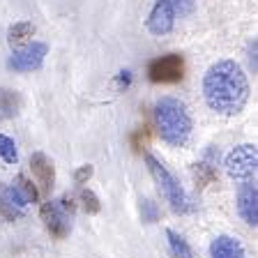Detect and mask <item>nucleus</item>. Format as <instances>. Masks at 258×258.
I'll list each match as a JSON object with an SVG mask.
<instances>
[{"label": "nucleus", "mask_w": 258, "mask_h": 258, "mask_svg": "<svg viewBox=\"0 0 258 258\" xmlns=\"http://www.w3.org/2000/svg\"><path fill=\"white\" fill-rule=\"evenodd\" d=\"M249 62H251V70L256 72V39H253V48H251V55H249Z\"/></svg>", "instance_id": "23"}, {"label": "nucleus", "mask_w": 258, "mask_h": 258, "mask_svg": "<svg viewBox=\"0 0 258 258\" xmlns=\"http://www.w3.org/2000/svg\"><path fill=\"white\" fill-rule=\"evenodd\" d=\"M166 237H168V244H171L173 258H191V249H189V244L184 242L182 235H177L175 231H171V228H168Z\"/></svg>", "instance_id": "17"}, {"label": "nucleus", "mask_w": 258, "mask_h": 258, "mask_svg": "<svg viewBox=\"0 0 258 258\" xmlns=\"http://www.w3.org/2000/svg\"><path fill=\"white\" fill-rule=\"evenodd\" d=\"M81 203H83V208H86L88 215H97V212L102 210V205H99V199H97L90 189H81Z\"/></svg>", "instance_id": "19"}, {"label": "nucleus", "mask_w": 258, "mask_h": 258, "mask_svg": "<svg viewBox=\"0 0 258 258\" xmlns=\"http://www.w3.org/2000/svg\"><path fill=\"white\" fill-rule=\"evenodd\" d=\"M148 76L152 83H177L184 76V60L182 55L168 53L152 60L148 67Z\"/></svg>", "instance_id": "5"}, {"label": "nucleus", "mask_w": 258, "mask_h": 258, "mask_svg": "<svg viewBox=\"0 0 258 258\" xmlns=\"http://www.w3.org/2000/svg\"><path fill=\"white\" fill-rule=\"evenodd\" d=\"M12 187H14V191L21 196V201L26 205L28 203H37L39 191L35 189V184H32L26 175H16V180H14V184H12Z\"/></svg>", "instance_id": "16"}, {"label": "nucleus", "mask_w": 258, "mask_h": 258, "mask_svg": "<svg viewBox=\"0 0 258 258\" xmlns=\"http://www.w3.org/2000/svg\"><path fill=\"white\" fill-rule=\"evenodd\" d=\"M237 212L249 226L258 224V191H256V182L247 180L240 184L237 191Z\"/></svg>", "instance_id": "8"}, {"label": "nucleus", "mask_w": 258, "mask_h": 258, "mask_svg": "<svg viewBox=\"0 0 258 258\" xmlns=\"http://www.w3.org/2000/svg\"><path fill=\"white\" fill-rule=\"evenodd\" d=\"M42 219L46 224L48 233L55 237H64L70 233V224H72V215H67L62 208H60L58 201H46L42 205Z\"/></svg>", "instance_id": "7"}, {"label": "nucleus", "mask_w": 258, "mask_h": 258, "mask_svg": "<svg viewBox=\"0 0 258 258\" xmlns=\"http://www.w3.org/2000/svg\"><path fill=\"white\" fill-rule=\"evenodd\" d=\"M21 108V97L16 90L0 88V118H14Z\"/></svg>", "instance_id": "15"}, {"label": "nucleus", "mask_w": 258, "mask_h": 258, "mask_svg": "<svg viewBox=\"0 0 258 258\" xmlns=\"http://www.w3.org/2000/svg\"><path fill=\"white\" fill-rule=\"evenodd\" d=\"M46 58V44L42 42H32L26 44L23 48H16L12 58L7 60V67L16 72H32V70H39Z\"/></svg>", "instance_id": "6"}, {"label": "nucleus", "mask_w": 258, "mask_h": 258, "mask_svg": "<svg viewBox=\"0 0 258 258\" xmlns=\"http://www.w3.org/2000/svg\"><path fill=\"white\" fill-rule=\"evenodd\" d=\"M256 164H258V150L256 145H240L231 155L226 157V173L231 180L237 182H247L256 177Z\"/></svg>", "instance_id": "4"}, {"label": "nucleus", "mask_w": 258, "mask_h": 258, "mask_svg": "<svg viewBox=\"0 0 258 258\" xmlns=\"http://www.w3.org/2000/svg\"><path fill=\"white\" fill-rule=\"evenodd\" d=\"M175 23V12H173L168 0H157L152 7L150 16H148V30L152 35H168Z\"/></svg>", "instance_id": "9"}, {"label": "nucleus", "mask_w": 258, "mask_h": 258, "mask_svg": "<svg viewBox=\"0 0 258 258\" xmlns=\"http://www.w3.org/2000/svg\"><path fill=\"white\" fill-rule=\"evenodd\" d=\"M30 168H32V175L37 177L42 191L44 194L51 191L53 189V180H55V171H53V164L48 161V157L44 152H35L30 157Z\"/></svg>", "instance_id": "10"}, {"label": "nucleus", "mask_w": 258, "mask_h": 258, "mask_svg": "<svg viewBox=\"0 0 258 258\" xmlns=\"http://www.w3.org/2000/svg\"><path fill=\"white\" fill-rule=\"evenodd\" d=\"M141 215H143V221L152 224V221L159 219V210L152 201H141Z\"/></svg>", "instance_id": "20"}, {"label": "nucleus", "mask_w": 258, "mask_h": 258, "mask_svg": "<svg viewBox=\"0 0 258 258\" xmlns=\"http://www.w3.org/2000/svg\"><path fill=\"white\" fill-rule=\"evenodd\" d=\"M155 124L157 132L168 145H184L191 136V118L189 111L175 97H161L155 104Z\"/></svg>", "instance_id": "2"}, {"label": "nucleus", "mask_w": 258, "mask_h": 258, "mask_svg": "<svg viewBox=\"0 0 258 258\" xmlns=\"http://www.w3.org/2000/svg\"><path fill=\"white\" fill-rule=\"evenodd\" d=\"M210 256L212 258H247V251L240 242L231 235H219L210 244Z\"/></svg>", "instance_id": "12"}, {"label": "nucleus", "mask_w": 258, "mask_h": 258, "mask_svg": "<svg viewBox=\"0 0 258 258\" xmlns=\"http://www.w3.org/2000/svg\"><path fill=\"white\" fill-rule=\"evenodd\" d=\"M23 217V210L12 201L10 187L0 182V219L3 221H16Z\"/></svg>", "instance_id": "13"}, {"label": "nucleus", "mask_w": 258, "mask_h": 258, "mask_svg": "<svg viewBox=\"0 0 258 258\" xmlns=\"http://www.w3.org/2000/svg\"><path fill=\"white\" fill-rule=\"evenodd\" d=\"M173 7V12H175V16H187L189 12L194 10V0H168Z\"/></svg>", "instance_id": "21"}, {"label": "nucleus", "mask_w": 258, "mask_h": 258, "mask_svg": "<svg viewBox=\"0 0 258 258\" xmlns=\"http://www.w3.org/2000/svg\"><path fill=\"white\" fill-rule=\"evenodd\" d=\"M203 95L212 111L233 115L244 108L249 99V81L242 67L233 60L212 64L203 79Z\"/></svg>", "instance_id": "1"}, {"label": "nucleus", "mask_w": 258, "mask_h": 258, "mask_svg": "<svg viewBox=\"0 0 258 258\" xmlns=\"http://www.w3.org/2000/svg\"><path fill=\"white\" fill-rule=\"evenodd\" d=\"M32 35H35V26H32L30 21H19L10 28V32H7V42H10L12 48H23Z\"/></svg>", "instance_id": "14"}, {"label": "nucleus", "mask_w": 258, "mask_h": 258, "mask_svg": "<svg viewBox=\"0 0 258 258\" xmlns=\"http://www.w3.org/2000/svg\"><path fill=\"white\" fill-rule=\"evenodd\" d=\"M90 177H92V166H90V164H88V166H81L79 171L74 173V180L79 184H83L86 180H90Z\"/></svg>", "instance_id": "22"}, {"label": "nucleus", "mask_w": 258, "mask_h": 258, "mask_svg": "<svg viewBox=\"0 0 258 258\" xmlns=\"http://www.w3.org/2000/svg\"><path fill=\"white\" fill-rule=\"evenodd\" d=\"M145 164H148V171H150V175L155 177V182L159 184V191L166 196V201L171 203L173 212H177V215H184V212H189L191 210V203H189L187 194H184V189L177 184V180L168 173V168L161 164L157 157L152 155H145Z\"/></svg>", "instance_id": "3"}, {"label": "nucleus", "mask_w": 258, "mask_h": 258, "mask_svg": "<svg viewBox=\"0 0 258 258\" xmlns=\"http://www.w3.org/2000/svg\"><path fill=\"white\" fill-rule=\"evenodd\" d=\"M0 157H3L7 164H16V161H19V152H16L14 141L5 134H0Z\"/></svg>", "instance_id": "18"}, {"label": "nucleus", "mask_w": 258, "mask_h": 258, "mask_svg": "<svg viewBox=\"0 0 258 258\" xmlns=\"http://www.w3.org/2000/svg\"><path fill=\"white\" fill-rule=\"evenodd\" d=\"M217 164H219V150H217L215 145H210L208 150L203 152V159L196 164L194 168V175H196V182L201 187H205L208 182H212L217 177Z\"/></svg>", "instance_id": "11"}]
</instances>
